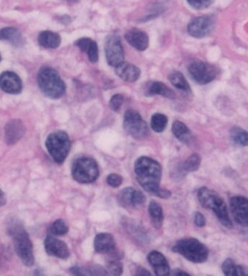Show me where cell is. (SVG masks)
<instances>
[{
	"instance_id": "cell-1",
	"label": "cell",
	"mask_w": 248,
	"mask_h": 276,
	"mask_svg": "<svg viewBox=\"0 0 248 276\" xmlns=\"http://www.w3.org/2000/svg\"><path fill=\"white\" fill-rule=\"evenodd\" d=\"M134 173L139 184L147 193L155 195L160 189L162 169L159 161L142 156L135 161Z\"/></svg>"
},
{
	"instance_id": "cell-2",
	"label": "cell",
	"mask_w": 248,
	"mask_h": 276,
	"mask_svg": "<svg viewBox=\"0 0 248 276\" xmlns=\"http://www.w3.org/2000/svg\"><path fill=\"white\" fill-rule=\"evenodd\" d=\"M197 196L202 206L206 209H212L222 225L228 229L233 228L227 205L217 192L204 186L200 188Z\"/></svg>"
},
{
	"instance_id": "cell-3",
	"label": "cell",
	"mask_w": 248,
	"mask_h": 276,
	"mask_svg": "<svg viewBox=\"0 0 248 276\" xmlns=\"http://www.w3.org/2000/svg\"><path fill=\"white\" fill-rule=\"evenodd\" d=\"M39 89L51 99H59L66 90L65 82L57 71L51 67H42L37 76Z\"/></svg>"
},
{
	"instance_id": "cell-4",
	"label": "cell",
	"mask_w": 248,
	"mask_h": 276,
	"mask_svg": "<svg viewBox=\"0 0 248 276\" xmlns=\"http://www.w3.org/2000/svg\"><path fill=\"white\" fill-rule=\"evenodd\" d=\"M172 251L193 263H204L208 259V248L195 238L179 240L172 247Z\"/></svg>"
},
{
	"instance_id": "cell-5",
	"label": "cell",
	"mask_w": 248,
	"mask_h": 276,
	"mask_svg": "<svg viewBox=\"0 0 248 276\" xmlns=\"http://www.w3.org/2000/svg\"><path fill=\"white\" fill-rule=\"evenodd\" d=\"M10 234L14 240V249L23 263L32 266L34 263L33 245L27 233L20 225L14 224L10 228Z\"/></svg>"
},
{
	"instance_id": "cell-6",
	"label": "cell",
	"mask_w": 248,
	"mask_h": 276,
	"mask_svg": "<svg viewBox=\"0 0 248 276\" xmlns=\"http://www.w3.org/2000/svg\"><path fill=\"white\" fill-rule=\"evenodd\" d=\"M46 147L54 161L62 164L70 151V138L65 131H55L47 137Z\"/></svg>"
},
{
	"instance_id": "cell-7",
	"label": "cell",
	"mask_w": 248,
	"mask_h": 276,
	"mask_svg": "<svg viewBox=\"0 0 248 276\" xmlns=\"http://www.w3.org/2000/svg\"><path fill=\"white\" fill-rule=\"evenodd\" d=\"M72 175L78 183L83 184L93 183L100 176L98 164L91 157L78 158L72 165Z\"/></svg>"
},
{
	"instance_id": "cell-8",
	"label": "cell",
	"mask_w": 248,
	"mask_h": 276,
	"mask_svg": "<svg viewBox=\"0 0 248 276\" xmlns=\"http://www.w3.org/2000/svg\"><path fill=\"white\" fill-rule=\"evenodd\" d=\"M123 129L135 139H143L148 134V127L137 111L129 109L123 117Z\"/></svg>"
},
{
	"instance_id": "cell-9",
	"label": "cell",
	"mask_w": 248,
	"mask_h": 276,
	"mask_svg": "<svg viewBox=\"0 0 248 276\" xmlns=\"http://www.w3.org/2000/svg\"><path fill=\"white\" fill-rule=\"evenodd\" d=\"M188 72L191 79L200 84L206 85L217 78L219 69L215 66L202 61H195L190 64Z\"/></svg>"
},
{
	"instance_id": "cell-10",
	"label": "cell",
	"mask_w": 248,
	"mask_h": 276,
	"mask_svg": "<svg viewBox=\"0 0 248 276\" xmlns=\"http://www.w3.org/2000/svg\"><path fill=\"white\" fill-rule=\"evenodd\" d=\"M104 48L107 62L110 66L116 67L124 62V51L118 36L110 35L107 37Z\"/></svg>"
},
{
	"instance_id": "cell-11",
	"label": "cell",
	"mask_w": 248,
	"mask_h": 276,
	"mask_svg": "<svg viewBox=\"0 0 248 276\" xmlns=\"http://www.w3.org/2000/svg\"><path fill=\"white\" fill-rule=\"evenodd\" d=\"M230 210L238 225L243 227L248 225V200L243 196H233L230 199Z\"/></svg>"
},
{
	"instance_id": "cell-12",
	"label": "cell",
	"mask_w": 248,
	"mask_h": 276,
	"mask_svg": "<svg viewBox=\"0 0 248 276\" xmlns=\"http://www.w3.org/2000/svg\"><path fill=\"white\" fill-rule=\"evenodd\" d=\"M213 23L208 17H199L190 21L188 25V34L195 38H204L213 29Z\"/></svg>"
},
{
	"instance_id": "cell-13",
	"label": "cell",
	"mask_w": 248,
	"mask_h": 276,
	"mask_svg": "<svg viewBox=\"0 0 248 276\" xmlns=\"http://www.w3.org/2000/svg\"><path fill=\"white\" fill-rule=\"evenodd\" d=\"M0 89L9 94H19L23 89L21 79L15 72H3L0 76Z\"/></svg>"
},
{
	"instance_id": "cell-14",
	"label": "cell",
	"mask_w": 248,
	"mask_h": 276,
	"mask_svg": "<svg viewBox=\"0 0 248 276\" xmlns=\"http://www.w3.org/2000/svg\"><path fill=\"white\" fill-rule=\"evenodd\" d=\"M147 261L158 276H168L170 274V266L163 254L158 251H152L147 255Z\"/></svg>"
},
{
	"instance_id": "cell-15",
	"label": "cell",
	"mask_w": 248,
	"mask_h": 276,
	"mask_svg": "<svg viewBox=\"0 0 248 276\" xmlns=\"http://www.w3.org/2000/svg\"><path fill=\"white\" fill-rule=\"evenodd\" d=\"M45 250L52 256L66 259L70 255L69 248L66 244L57 238L47 237L44 241Z\"/></svg>"
},
{
	"instance_id": "cell-16",
	"label": "cell",
	"mask_w": 248,
	"mask_h": 276,
	"mask_svg": "<svg viewBox=\"0 0 248 276\" xmlns=\"http://www.w3.org/2000/svg\"><path fill=\"white\" fill-rule=\"evenodd\" d=\"M125 39L129 44L138 50H146L149 46V37L145 32L138 29H131L125 34Z\"/></svg>"
},
{
	"instance_id": "cell-17",
	"label": "cell",
	"mask_w": 248,
	"mask_h": 276,
	"mask_svg": "<svg viewBox=\"0 0 248 276\" xmlns=\"http://www.w3.org/2000/svg\"><path fill=\"white\" fill-rule=\"evenodd\" d=\"M117 76L127 82H134L138 80L140 76V70L138 67L129 62H123L115 67Z\"/></svg>"
},
{
	"instance_id": "cell-18",
	"label": "cell",
	"mask_w": 248,
	"mask_h": 276,
	"mask_svg": "<svg viewBox=\"0 0 248 276\" xmlns=\"http://www.w3.org/2000/svg\"><path fill=\"white\" fill-rule=\"evenodd\" d=\"M144 95L146 96L162 95L168 99H175V94L172 89L168 88L163 82L152 81L146 82L144 86Z\"/></svg>"
},
{
	"instance_id": "cell-19",
	"label": "cell",
	"mask_w": 248,
	"mask_h": 276,
	"mask_svg": "<svg viewBox=\"0 0 248 276\" xmlns=\"http://www.w3.org/2000/svg\"><path fill=\"white\" fill-rule=\"evenodd\" d=\"M6 141L8 144H14L23 137L25 127L20 120H13L6 126Z\"/></svg>"
},
{
	"instance_id": "cell-20",
	"label": "cell",
	"mask_w": 248,
	"mask_h": 276,
	"mask_svg": "<svg viewBox=\"0 0 248 276\" xmlns=\"http://www.w3.org/2000/svg\"><path fill=\"white\" fill-rule=\"evenodd\" d=\"M94 248L100 254H110L116 249V241L109 233H101L96 235L94 241Z\"/></svg>"
},
{
	"instance_id": "cell-21",
	"label": "cell",
	"mask_w": 248,
	"mask_h": 276,
	"mask_svg": "<svg viewBox=\"0 0 248 276\" xmlns=\"http://www.w3.org/2000/svg\"><path fill=\"white\" fill-rule=\"evenodd\" d=\"M75 45L82 51L86 53L90 62L95 63L98 60V50L97 43L88 37L78 39L75 43Z\"/></svg>"
},
{
	"instance_id": "cell-22",
	"label": "cell",
	"mask_w": 248,
	"mask_h": 276,
	"mask_svg": "<svg viewBox=\"0 0 248 276\" xmlns=\"http://www.w3.org/2000/svg\"><path fill=\"white\" fill-rule=\"evenodd\" d=\"M61 41L60 35L50 30L42 31L38 36L39 44L44 48H57L60 45Z\"/></svg>"
},
{
	"instance_id": "cell-23",
	"label": "cell",
	"mask_w": 248,
	"mask_h": 276,
	"mask_svg": "<svg viewBox=\"0 0 248 276\" xmlns=\"http://www.w3.org/2000/svg\"><path fill=\"white\" fill-rule=\"evenodd\" d=\"M0 40H7L15 47H20L25 42L20 30L14 27H5V28L1 29Z\"/></svg>"
},
{
	"instance_id": "cell-24",
	"label": "cell",
	"mask_w": 248,
	"mask_h": 276,
	"mask_svg": "<svg viewBox=\"0 0 248 276\" xmlns=\"http://www.w3.org/2000/svg\"><path fill=\"white\" fill-rule=\"evenodd\" d=\"M148 213L153 226L157 229L162 228L164 222V213L160 204L157 203L156 201H151L148 206Z\"/></svg>"
},
{
	"instance_id": "cell-25",
	"label": "cell",
	"mask_w": 248,
	"mask_h": 276,
	"mask_svg": "<svg viewBox=\"0 0 248 276\" xmlns=\"http://www.w3.org/2000/svg\"><path fill=\"white\" fill-rule=\"evenodd\" d=\"M172 131L177 139L184 144H188L191 141L192 137L191 131L182 121H175L172 124Z\"/></svg>"
},
{
	"instance_id": "cell-26",
	"label": "cell",
	"mask_w": 248,
	"mask_h": 276,
	"mask_svg": "<svg viewBox=\"0 0 248 276\" xmlns=\"http://www.w3.org/2000/svg\"><path fill=\"white\" fill-rule=\"evenodd\" d=\"M168 79L170 81L172 86H175L177 89L185 91V92L190 91L189 85L185 79V76L181 72H177V71L172 72L168 76Z\"/></svg>"
},
{
	"instance_id": "cell-27",
	"label": "cell",
	"mask_w": 248,
	"mask_h": 276,
	"mask_svg": "<svg viewBox=\"0 0 248 276\" xmlns=\"http://www.w3.org/2000/svg\"><path fill=\"white\" fill-rule=\"evenodd\" d=\"M135 189L127 187L120 191L117 196L119 205L123 208H133V194Z\"/></svg>"
},
{
	"instance_id": "cell-28",
	"label": "cell",
	"mask_w": 248,
	"mask_h": 276,
	"mask_svg": "<svg viewBox=\"0 0 248 276\" xmlns=\"http://www.w3.org/2000/svg\"><path fill=\"white\" fill-rule=\"evenodd\" d=\"M202 158L199 154H192L182 164V169L185 173L196 172L201 165Z\"/></svg>"
},
{
	"instance_id": "cell-29",
	"label": "cell",
	"mask_w": 248,
	"mask_h": 276,
	"mask_svg": "<svg viewBox=\"0 0 248 276\" xmlns=\"http://www.w3.org/2000/svg\"><path fill=\"white\" fill-rule=\"evenodd\" d=\"M168 120L165 114H155L152 116L151 127L155 132L162 133L165 131Z\"/></svg>"
},
{
	"instance_id": "cell-30",
	"label": "cell",
	"mask_w": 248,
	"mask_h": 276,
	"mask_svg": "<svg viewBox=\"0 0 248 276\" xmlns=\"http://www.w3.org/2000/svg\"><path fill=\"white\" fill-rule=\"evenodd\" d=\"M230 137L235 144L246 147L248 144V135L246 131L239 127H233L230 130Z\"/></svg>"
},
{
	"instance_id": "cell-31",
	"label": "cell",
	"mask_w": 248,
	"mask_h": 276,
	"mask_svg": "<svg viewBox=\"0 0 248 276\" xmlns=\"http://www.w3.org/2000/svg\"><path fill=\"white\" fill-rule=\"evenodd\" d=\"M222 270L223 274L227 276H237L238 271V265H236L231 258L225 260L224 262L222 264Z\"/></svg>"
},
{
	"instance_id": "cell-32",
	"label": "cell",
	"mask_w": 248,
	"mask_h": 276,
	"mask_svg": "<svg viewBox=\"0 0 248 276\" xmlns=\"http://www.w3.org/2000/svg\"><path fill=\"white\" fill-rule=\"evenodd\" d=\"M50 231L54 235L61 236V235H66L69 231V227L65 221L62 219H58L51 227Z\"/></svg>"
},
{
	"instance_id": "cell-33",
	"label": "cell",
	"mask_w": 248,
	"mask_h": 276,
	"mask_svg": "<svg viewBox=\"0 0 248 276\" xmlns=\"http://www.w3.org/2000/svg\"><path fill=\"white\" fill-rule=\"evenodd\" d=\"M107 272L112 275H121L123 271V264L120 261H110L107 265Z\"/></svg>"
},
{
	"instance_id": "cell-34",
	"label": "cell",
	"mask_w": 248,
	"mask_h": 276,
	"mask_svg": "<svg viewBox=\"0 0 248 276\" xmlns=\"http://www.w3.org/2000/svg\"><path fill=\"white\" fill-rule=\"evenodd\" d=\"M187 1L192 8L196 9V10L208 8L214 2V0H187Z\"/></svg>"
},
{
	"instance_id": "cell-35",
	"label": "cell",
	"mask_w": 248,
	"mask_h": 276,
	"mask_svg": "<svg viewBox=\"0 0 248 276\" xmlns=\"http://www.w3.org/2000/svg\"><path fill=\"white\" fill-rule=\"evenodd\" d=\"M123 102V96L121 94H116L112 96L110 99V109L114 111V112H117L121 107L122 104Z\"/></svg>"
},
{
	"instance_id": "cell-36",
	"label": "cell",
	"mask_w": 248,
	"mask_h": 276,
	"mask_svg": "<svg viewBox=\"0 0 248 276\" xmlns=\"http://www.w3.org/2000/svg\"><path fill=\"white\" fill-rule=\"evenodd\" d=\"M107 182L109 186L116 189V188L120 187L121 186L123 183V178L117 173H112V174L109 175L107 177Z\"/></svg>"
},
{
	"instance_id": "cell-37",
	"label": "cell",
	"mask_w": 248,
	"mask_h": 276,
	"mask_svg": "<svg viewBox=\"0 0 248 276\" xmlns=\"http://www.w3.org/2000/svg\"><path fill=\"white\" fill-rule=\"evenodd\" d=\"M146 202V197L140 191L135 189L133 194V207L142 206Z\"/></svg>"
},
{
	"instance_id": "cell-38",
	"label": "cell",
	"mask_w": 248,
	"mask_h": 276,
	"mask_svg": "<svg viewBox=\"0 0 248 276\" xmlns=\"http://www.w3.org/2000/svg\"><path fill=\"white\" fill-rule=\"evenodd\" d=\"M194 222H195V225L200 228H204L206 226L207 224V220H206L205 216H204L203 213L197 212L195 214V218H194Z\"/></svg>"
},
{
	"instance_id": "cell-39",
	"label": "cell",
	"mask_w": 248,
	"mask_h": 276,
	"mask_svg": "<svg viewBox=\"0 0 248 276\" xmlns=\"http://www.w3.org/2000/svg\"><path fill=\"white\" fill-rule=\"evenodd\" d=\"M155 195L158 196V197L162 198V199H168L172 196V193H171V191L167 190V189H161L160 188Z\"/></svg>"
},
{
	"instance_id": "cell-40",
	"label": "cell",
	"mask_w": 248,
	"mask_h": 276,
	"mask_svg": "<svg viewBox=\"0 0 248 276\" xmlns=\"http://www.w3.org/2000/svg\"><path fill=\"white\" fill-rule=\"evenodd\" d=\"M136 275L151 276L152 274H151L150 271H147L145 268H142V267H138L137 268V271H136Z\"/></svg>"
},
{
	"instance_id": "cell-41",
	"label": "cell",
	"mask_w": 248,
	"mask_h": 276,
	"mask_svg": "<svg viewBox=\"0 0 248 276\" xmlns=\"http://www.w3.org/2000/svg\"><path fill=\"white\" fill-rule=\"evenodd\" d=\"M172 275L175 276H191V274L187 273L186 271H182V270L175 269L172 272Z\"/></svg>"
},
{
	"instance_id": "cell-42",
	"label": "cell",
	"mask_w": 248,
	"mask_h": 276,
	"mask_svg": "<svg viewBox=\"0 0 248 276\" xmlns=\"http://www.w3.org/2000/svg\"><path fill=\"white\" fill-rule=\"evenodd\" d=\"M6 203V196L1 189H0V206H4Z\"/></svg>"
},
{
	"instance_id": "cell-43",
	"label": "cell",
	"mask_w": 248,
	"mask_h": 276,
	"mask_svg": "<svg viewBox=\"0 0 248 276\" xmlns=\"http://www.w3.org/2000/svg\"><path fill=\"white\" fill-rule=\"evenodd\" d=\"M66 1H68V2H71V3H77L79 1V0H66Z\"/></svg>"
},
{
	"instance_id": "cell-44",
	"label": "cell",
	"mask_w": 248,
	"mask_h": 276,
	"mask_svg": "<svg viewBox=\"0 0 248 276\" xmlns=\"http://www.w3.org/2000/svg\"><path fill=\"white\" fill-rule=\"evenodd\" d=\"M0 61H1V56H0Z\"/></svg>"
}]
</instances>
